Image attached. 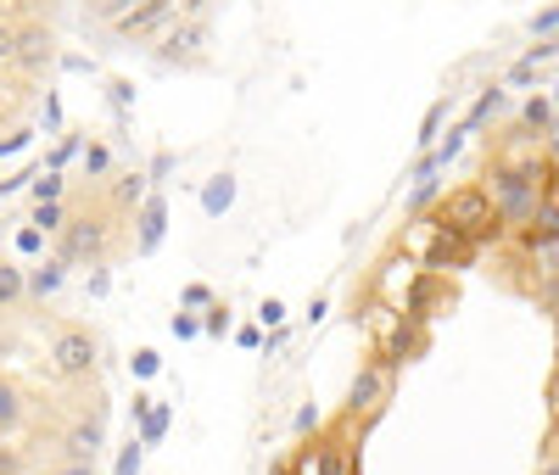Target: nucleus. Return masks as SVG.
Returning a JSON list of instances; mask_svg holds the SVG:
<instances>
[{
    "mask_svg": "<svg viewBox=\"0 0 559 475\" xmlns=\"http://www.w3.org/2000/svg\"><path fill=\"white\" fill-rule=\"evenodd\" d=\"M140 459H146V442H129V448L118 453V470H112V475H140Z\"/></svg>",
    "mask_w": 559,
    "mask_h": 475,
    "instance_id": "nucleus-29",
    "label": "nucleus"
},
{
    "mask_svg": "<svg viewBox=\"0 0 559 475\" xmlns=\"http://www.w3.org/2000/svg\"><path fill=\"white\" fill-rule=\"evenodd\" d=\"M537 475H559V419H554V431L543 442V459H537Z\"/></svg>",
    "mask_w": 559,
    "mask_h": 475,
    "instance_id": "nucleus-27",
    "label": "nucleus"
},
{
    "mask_svg": "<svg viewBox=\"0 0 559 475\" xmlns=\"http://www.w3.org/2000/svg\"><path fill=\"white\" fill-rule=\"evenodd\" d=\"M51 62H57L51 28H17V68H23V73H45Z\"/></svg>",
    "mask_w": 559,
    "mask_h": 475,
    "instance_id": "nucleus-7",
    "label": "nucleus"
},
{
    "mask_svg": "<svg viewBox=\"0 0 559 475\" xmlns=\"http://www.w3.org/2000/svg\"><path fill=\"white\" fill-rule=\"evenodd\" d=\"M521 118H526V129H537V134H543V129L554 123V107L543 102V95H532V102H526V112H521Z\"/></svg>",
    "mask_w": 559,
    "mask_h": 475,
    "instance_id": "nucleus-25",
    "label": "nucleus"
},
{
    "mask_svg": "<svg viewBox=\"0 0 559 475\" xmlns=\"http://www.w3.org/2000/svg\"><path fill=\"white\" fill-rule=\"evenodd\" d=\"M324 313H331V302H324V297H313V302H308V324H319Z\"/></svg>",
    "mask_w": 559,
    "mask_h": 475,
    "instance_id": "nucleus-43",
    "label": "nucleus"
},
{
    "mask_svg": "<svg viewBox=\"0 0 559 475\" xmlns=\"http://www.w3.org/2000/svg\"><path fill=\"white\" fill-rule=\"evenodd\" d=\"M554 274H559V263H554Z\"/></svg>",
    "mask_w": 559,
    "mask_h": 475,
    "instance_id": "nucleus-47",
    "label": "nucleus"
},
{
    "mask_svg": "<svg viewBox=\"0 0 559 475\" xmlns=\"http://www.w3.org/2000/svg\"><path fill=\"white\" fill-rule=\"evenodd\" d=\"M34 224H39L45 235H57V229H68V207H62V202H39V207H34Z\"/></svg>",
    "mask_w": 559,
    "mask_h": 475,
    "instance_id": "nucleus-22",
    "label": "nucleus"
},
{
    "mask_svg": "<svg viewBox=\"0 0 559 475\" xmlns=\"http://www.w3.org/2000/svg\"><path fill=\"white\" fill-rule=\"evenodd\" d=\"M107 95H112V107H118V112H129V102H134V84H129V79H112V90H107Z\"/></svg>",
    "mask_w": 559,
    "mask_h": 475,
    "instance_id": "nucleus-38",
    "label": "nucleus"
},
{
    "mask_svg": "<svg viewBox=\"0 0 559 475\" xmlns=\"http://www.w3.org/2000/svg\"><path fill=\"white\" fill-rule=\"evenodd\" d=\"M90 470H96V464H68V470H57V475H90Z\"/></svg>",
    "mask_w": 559,
    "mask_h": 475,
    "instance_id": "nucleus-44",
    "label": "nucleus"
},
{
    "mask_svg": "<svg viewBox=\"0 0 559 475\" xmlns=\"http://www.w3.org/2000/svg\"><path fill=\"white\" fill-rule=\"evenodd\" d=\"M392 397V364L386 358H369L358 375H353V387H347V414L353 419H369V414H381Z\"/></svg>",
    "mask_w": 559,
    "mask_h": 475,
    "instance_id": "nucleus-2",
    "label": "nucleus"
},
{
    "mask_svg": "<svg viewBox=\"0 0 559 475\" xmlns=\"http://www.w3.org/2000/svg\"><path fill=\"white\" fill-rule=\"evenodd\" d=\"M39 247H45V229H39V224L17 229V252H39Z\"/></svg>",
    "mask_w": 559,
    "mask_h": 475,
    "instance_id": "nucleus-37",
    "label": "nucleus"
},
{
    "mask_svg": "<svg viewBox=\"0 0 559 475\" xmlns=\"http://www.w3.org/2000/svg\"><path fill=\"white\" fill-rule=\"evenodd\" d=\"M168 330H174L179 342H191V336H207V330H202V319H197L191 308H185V313H174V319H168Z\"/></svg>",
    "mask_w": 559,
    "mask_h": 475,
    "instance_id": "nucleus-24",
    "label": "nucleus"
},
{
    "mask_svg": "<svg viewBox=\"0 0 559 475\" xmlns=\"http://www.w3.org/2000/svg\"><path fill=\"white\" fill-rule=\"evenodd\" d=\"M129 369H134V375H140V380H152V375H157V369H163V358H157V353H152V347H140V353H134V358H129Z\"/></svg>",
    "mask_w": 559,
    "mask_h": 475,
    "instance_id": "nucleus-30",
    "label": "nucleus"
},
{
    "mask_svg": "<svg viewBox=\"0 0 559 475\" xmlns=\"http://www.w3.org/2000/svg\"><path fill=\"white\" fill-rule=\"evenodd\" d=\"M554 102H559V95H554Z\"/></svg>",
    "mask_w": 559,
    "mask_h": 475,
    "instance_id": "nucleus-48",
    "label": "nucleus"
},
{
    "mask_svg": "<svg viewBox=\"0 0 559 475\" xmlns=\"http://www.w3.org/2000/svg\"><path fill=\"white\" fill-rule=\"evenodd\" d=\"M498 102H503V90H498V84H492V90H487V95H481V102H476V107H471V118H464V123H459V129H464V134H476V129H481V118H487V112H492V107H498Z\"/></svg>",
    "mask_w": 559,
    "mask_h": 475,
    "instance_id": "nucleus-23",
    "label": "nucleus"
},
{
    "mask_svg": "<svg viewBox=\"0 0 559 475\" xmlns=\"http://www.w3.org/2000/svg\"><path fill=\"white\" fill-rule=\"evenodd\" d=\"M62 280H68V263L62 258H51V263H39V269H28V297H57L62 292Z\"/></svg>",
    "mask_w": 559,
    "mask_h": 475,
    "instance_id": "nucleus-14",
    "label": "nucleus"
},
{
    "mask_svg": "<svg viewBox=\"0 0 559 475\" xmlns=\"http://www.w3.org/2000/svg\"><path fill=\"white\" fill-rule=\"evenodd\" d=\"M134 224H140V235H134V247H140V258H152V252L163 247V229H168V202L157 197V190H152L146 202H140Z\"/></svg>",
    "mask_w": 559,
    "mask_h": 475,
    "instance_id": "nucleus-6",
    "label": "nucleus"
},
{
    "mask_svg": "<svg viewBox=\"0 0 559 475\" xmlns=\"http://www.w3.org/2000/svg\"><path fill=\"white\" fill-rule=\"evenodd\" d=\"M146 197H152V174L134 168V174H118L112 179V207L118 213H140V202H146Z\"/></svg>",
    "mask_w": 559,
    "mask_h": 475,
    "instance_id": "nucleus-11",
    "label": "nucleus"
},
{
    "mask_svg": "<svg viewBox=\"0 0 559 475\" xmlns=\"http://www.w3.org/2000/svg\"><path fill=\"white\" fill-rule=\"evenodd\" d=\"M174 7H179V0H140V7L123 17V23H112L123 39H146V34H157L168 17H174Z\"/></svg>",
    "mask_w": 559,
    "mask_h": 475,
    "instance_id": "nucleus-8",
    "label": "nucleus"
},
{
    "mask_svg": "<svg viewBox=\"0 0 559 475\" xmlns=\"http://www.w3.org/2000/svg\"><path fill=\"white\" fill-rule=\"evenodd\" d=\"M0 475H28L23 453H17V448H7V442H0Z\"/></svg>",
    "mask_w": 559,
    "mask_h": 475,
    "instance_id": "nucleus-35",
    "label": "nucleus"
},
{
    "mask_svg": "<svg viewBox=\"0 0 559 475\" xmlns=\"http://www.w3.org/2000/svg\"><path fill=\"white\" fill-rule=\"evenodd\" d=\"M179 7H185V12H191V17H197V12L207 7V0H179Z\"/></svg>",
    "mask_w": 559,
    "mask_h": 475,
    "instance_id": "nucleus-45",
    "label": "nucleus"
},
{
    "mask_svg": "<svg viewBox=\"0 0 559 475\" xmlns=\"http://www.w3.org/2000/svg\"><path fill=\"white\" fill-rule=\"evenodd\" d=\"M102 252H107V224H96V218H73L68 229H62V263H102Z\"/></svg>",
    "mask_w": 559,
    "mask_h": 475,
    "instance_id": "nucleus-4",
    "label": "nucleus"
},
{
    "mask_svg": "<svg viewBox=\"0 0 559 475\" xmlns=\"http://www.w3.org/2000/svg\"><path fill=\"white\" fill-rule=\"evenodd\" d=\"M554 28H559V0H554V7H543V12L532 17V34H537V39H548Z\"/></svg>",
    "mask_w": 559,
    "mask_h": 475,
    "instance_id": "nucleus-33",
    "label": "nucleus"
},
{
    "mask_svg": "<svg viewBox=\"0 0 559 475\" xmlns=\"http://www.w3.org/2000/svg\"><path fill=\"white\" fill-rule=\"evenodd\" d=\"M17 297H28V269H17V263L0 258V308H12Z\"/></svg>",
    "mask_w": 559,
    "mask_h": 475,
    "instance_id": "nucleus-18",
    "label": "nucleus"
},
{
    "mask_svg": "<svg viewBox=\"0 0 559 475\" xmlns=\"http://www.w3.org/2000/svg\"><path fill=\"white\" fill-rule=\"evenodd\" d=\"M51 369L62 380H84L90 369H96V336H90V330H62V336L51 342Z\"/></svg>",
    "mask_w": 559,
    "mask_h": 475,
    "instance_id": "nucleus-3",
    "label": "nucleus"
},
{
    "mask_svg": "<svg viewBox=\"0 0 559 475\" xmlns=\"http://www.w3.org/2000/svg\"><path fill=\"white\" fill-rule=\"evenodd\" d=\"M0 62L17 68V28H7V23H0Z\"/></svg>",
    "mask_w": 559,
    "mask_h": 475,
    "instance_id": "nucleus-36",
    "label": "nucleus"
},
{
    "mask_svg": "<svg viewBox=\"0 0 559 475\" xmlns=\"http://www.w3.org/2000/svg\"><path fill=\"white\" fill-rule=\"evenodd\" d=\"M34 202H62V168L34 174Z\"/></svg>",
    "mask_w": 559,
    "mask_h": 475,
    "instance_id": "nucleus-21",
    "label": "nucleus"
},
{
    "mask_svg": "<svg viewBox=\"0 0 559 475\" xmlns=\"http://www.w3.org/2000/svg\"><path fill=\"white\" fill-rule=\"evenodd\" d=\"M297 470H302V475H342L347 464H342V448H302Z\"/></svg>",
    "mask_w": 559,
    "mask_h": 475,
    "instance_id": "nucleus-15",
    "label": "nucleus"
},
{
    "mask_svg": "<svg viewBox=\"0 0 559 475\" xmlns=\"http://www.w3.org/2000/svg\"><path fill=\"white\" fill-rule=\"evenodd\" d=\"M492 185V202H498V218H503V229H526L532 218H537V207L554 197V185H559V168L543 157V163H532V168H498L492 163V174H487Z\"/></svg>",
    "mask_w": 559,
    "mask_h": 475,
    "instance_id": "nucleus-1",
    "label": "nucleus"
},
{
    "mask_svg": "<svg viewBox=\"0 0 559 475\" xmlns=\"http://www.w3.org/2000/svg\"><path fill=\"white\" fill-rule=\"evenodd\" d=\"M62 459L68 464H96L102 459V448H107V431H102V419H73L68 431H62Z\"/></svg>",
    "mask_w": 559,
    "mask_h": 475,
    "instance_id": "nucleus-5",
    "label": "nucleus"
},
{
    "mask_svg": "<svg viewBox=\"0 0 559 475\" xmlns=\"http://www.w3.org/2000/svg\"><path fill=\"white\" fill-rule=\"evenodd\" d=\"M134 7H140V0H90V17H96V23H123Z\"/></svg>",
    "mask_w": 559,
    "mask_h": 475,
    "instance_id": "nucleus-20",
    "label": "nucleus"
},
{
    "mask_svg": "<svg viewBox=\"0 0 559 475\" xmlns=\"http://www.w3.org/2000/svg\"><path fill=\"white\" fill-rule=\"evenodd\" d=\"M218 297L207 292V285H185V292H179V308H213Z\"/></svg>",
    "mask_w": 559,
    "mask_h": 475,
    "instance_id": "nucleus-32",
    "label": "nucleus"
},
{
    "mask_svg": "<svg viewBox=\"0 0 559 475\" xmlns=\"http://www.w3.org/2000/svg\"><path fill=\"white\" fill-rule=\"evenodd\" d=\"M229 207H236V174H213V179L202 185V213H207V218H224Z\"/></svg>",
    "mask_w": 559,
    "mask_h": 475,
    "instance_id": "nucleus-13",
    "label": "nucleus"
},
{
    "mask_svg": "<svg viewBox=\"0 0 559 475\" xmlns=\"http://www.w3.org/2000/svg\"><path fill=\"white\" fill-rule=\"evenodd\" d=\"M554 57H559V39H537L521 62H526V68H543V62H554Z\"/></svg>",
    "mask_w": 559,
    "mask_h": 475,
    "instance_id": "nucleus-31",
    "label": "nucleus"
},
{
    "mask_svg": "<svg viewBox=\"0 0 559 475\" xmlns=\"http://www.w3.org/2000/svg\"><path fill=\"white\" fill-rule=\"evenodd\" d=\"M202 39H207V28H202V23L191 17V23H185V28H168V39H163V51H157V57H163V62H179V57H197V45H202Z\"/></svg>",
    "mask_w": 559,
    "mask_h": 475,
    "instance_id": "nucleus-12",
    "label": "nucleus"
},
{
    "mask_svg": "<svg viewBox=\"0 0 559 475\" xmlns=\"http://www.w3.org/2000/svg\"><path fill=\"white\" fill-rule=\"evenodd\" d=\"M28 140H34V134H28V129H17L12 140H0V157H12V152H23V146H28Z\"/></svg>",
    "mask_w": 559,
    "mask_h": 475,
    "instance_id": "nucleus-40",
    "label": "nucleus"
},
{
    "mask_svg": "<svg viewBox=\"0 0 559 475\" xmlns=\"http://www.w3.org/2000/svg\"><path fill=\"white\" fill-rule=\"evenodd\" d=\"M554 168H559V163H554ZM554 197H559V185H554Z\"/></svg>",
    "mask_w": 559,
    "mask_h": 475,
    "instance_id": "nucleus-46",
    "label": "nucleus"
},
{
    "mask_svg": "<svg viewBox=\"0 0 559 475\" xmlns=\"http://www.w3.org/2000/svg\"><path fill=\"white\" fill-rule=\"evenodd\" d=\"M168 425H174V403H152V414L140 419V442L157 448V442L168 437Z\"/></svg>",
    "mask_w": 559,
    "mask_h": 475,
    "instance_id": "nucleus-17",
    "label": "nucleus"
},
{
    "mask_svg": "<svg viewBox=\"0 0 559 475\" xmlns=\"http://www.w3.org/2000/svg\"><path fill=\"white\" fill-rule=\"evenodd\" d=\"M258 324H263V330H280V324H286V302L263 297V302H258Z\"/></svg>",
    "mask_w": 559,
    "mask_h": 475,
    "instance_id": "nucleus-28",
    "label": "nucleus"
},
{
    "mask_svg": "<svg viewBox=\"0 0 559 475\" xmlns=\"http://www.w3.org/2000/svg\"><path fill=\"white\" fill-rule=\"evenodd\" d=\"M152 403H157V397H146V392H140V397H134V403H129V419H134V425H140V419H146V414H152Z\"/></svg>",
    "mask_w": 559,
    "mask_h": 475,
    "instance_id": "nucleus-41",
    "label": "nucleus"
},
{
    "mask_svg": "<svg viewBox=\"0 0 559 475\" xmlns=\"http://www.w3.org/2000/svg\"><path fill=\"white\" fill-rule=\"evenodd\" d=\"M112 168V152L107 146H84V179H102Z\"/></svg>",
    "mask_w": 559,
    "mask_h": 475,
    "instance_id": "nucleus-26",
    "label": "nucleus"
},
{
    "mask_svg": "<svg viewBox=\"0 0 559 475\" xmlns=\"http://www.w3.org/2000/svg\"><path fill=\"white\" fill-rule=\"evenodd\" d=\"M471 258V235H459L448 224H437V241H431V269H459Z\"/></svg>",
    "mask_w": 559,
    "mask_h": 475,
    "instance_id": "nucleus-10",
    "label": "nucleus"
},
{
    "mask_svg": "<svg viewBox=\"0 0 559 475\" xmlns=\"http://www.w3.org/2000/svg\"><path fill=\"white\" fill-rule=\"evenodd\" d=\"M297 431L308 437V431H319V408L308 403V408H297Z\"/></svg>",
    "mask_w": 559,
    "mask_h": 475,
    "instance_id": "nucleus-39",
    "label": "nucleus"
},
{
    "mask_svg": "<svg viewBox=\"0 0 559 475\" xmlns=\"http://www.w3.org/2000/svg\"><path fill=\"white\" fill-rule=\"evenodd\" d=\"M202 330H207V336H224V330H229V308H224V302H213V308H207V319H202Z\"/></svg>",
    "mask_w": 559,
    "mask_h": 475,
    "instance_id": "nucleus-34",
    "label": "nucleus"
},
{
    "mask_svg": "<svg viewBox=\"0 0 559 475\" xmlns=\"http://www.w3.org/2000/svg\"><path fill=\"white\" fill-rule=\"evenodd\" d=\"M442 118H448V102H431V112H426V123H419V152H437V129H442Z\"/></svg>",
    "mask_w": 559,
    "mask_h": 475,
    "instance_id": "nucleus-19",
    "label": "nucleus"
},
{
    "mask_svg": "<svg viewBox=\"0 0 559 475\" xmlns=\"http://www.w3.org/2000/svg\"><path fill=\"white\" fill-rule=\"evenodd\" d=\"M62 123V102H57V95H45V129H57Z\"/></svg>",
    "mask_w": 559,
    "mask_h": 475,
    "instance_id": "nucleus-42",
    "label": "nucleus"
},
{
    "mask_svg": "<svg viewBox=\"0 0 559 475\" xmlns=\"http://www.w3.org/2000/svg\"><path fill=\"white\" fill-rule=\"evenodd\" d=\"M521 247L526 252H559V197H548L537 207V218L521 229Z\"/></svg>",
    "mask_w": 559,
    "mask_h": 475,
    "instance_id": "nucleus-9",
    "label": "nucleus"
},
{
    "mask_svg": "<svg viewBox=\"0 0 559 475\" xmlns=\"http://www.w3.org/2000/svg\"><path fill=\"white\" fill-rule=\"evenodd\" d=\"M17 425H23V392L12 387V380H0V442H7Z\"/></svg>",
    "mask_w": 559,
    "mask_h": 475,
    "instance_id": "nucleus-16",
    "label": "nucleus"
}]
</instances>
